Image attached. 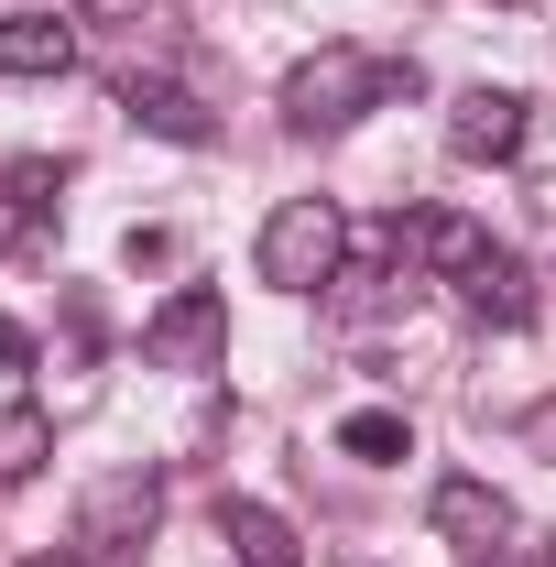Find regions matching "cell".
<instances>
[{"label": "cell", "instance_id": "cell-14", "mask_svg": "<svg viewBox=\"0 0 556 567\" xmlns=\"http://www.w3.org/2000/svg\"><path fill=\"white\" fill-rule=\"evenodd\" d=\"M153 0H66V22H142Z\"/></svg>", "mask_w": 556, "mask_h": 567}, {"label": "cell", "instance_id": "cell-2", "mask_svg": "<svg viewBox=\"0 0 556 567\" xmlns=\"http://www.w3.org/2000/svg\"><path fill=\"white\" fill-rule=\"evenodd\" d=\"M349 274V208L339 197H284L262 218V284L274 295H328Z\"/></svg>", "mask_w": 556, "mask_h": 567}, {"label": "cell", "instance_id": "cell-7", "mask_svg": "<svg viewBox=\"0 0 556 567\" xmlns=\"http://www.w3.org/2000/svg\"><path fill=\"white\" fill-rule=\"evenodd\" d=\"M121 110H132L153 142H186V153H197V142H218V121L175 87V76H132V87H121Z\"/></svg>", "mask_w": 556, "mask_h": 567}, {"label": "cell", "instance_id": "cell-3", "mask_svg": "<svg viewBox=\"0 0 556 567\" xmlns=\"http://www.w3.org/2000/svg\"><path fill=\"white\" fill-rule=\"evenodd\" d=\"M229 350V306H218V284H175L153 317H142V360L153 371H208Z\"/></svg>", "mask_w": 556, "mask_h": 567}, {"label": "cell", "instance_id": "cell-9", "mask_svg": "<svg viewBox=\"0 0 556 567\" xmlns=\"http://www.w3.org/2000/svg\"><path fill=\"white\" fill-rule=\"evenodd\" d=\"M436 535H459V546L481 557V546L513 535V502L491 492V481H447V492H436Z\"/></svg>", "mask_w": 556, "mask_h": 567}, {"label": "cell", "instance_id": "cell-4", "mask_svg": "<svg viewBox=\"0 0 556 567\" xmlns=\"http://www.w3.org/2000/svg\"><path fill=\"white\" fill-rule=\"evenodd\" d=\"M153 513H164V481H153V470H110L99 492L76 502V546H87L99 567H121L142 535H153Z\"/></svg>", "mask_w": 556, "mask_h": 567}, {"label": "cell", "instance_id": "cell-12", "mask_svg": "<svg viewBox=\"0 0 556 567\" xmlns=\"http://www.w3.org/2000/svg\"><path fill=\"white\" fill-rule=\"evenodd\" d=\"M339 458H360V470H393V458H415V425L393 415V404H360V415H339Z\"/></svg>", "mask_w": 556, "mask_h": 567}, {"label": "cell", "instance_id": "cell-6", "mask_svg": "<svg viewBox=\"0 0 556 567\" xmlns=\"http://www.w3.org/2000/svg\"><path fill=\"white\" fill-rule=\"evenodd\" d=\"M66 66H76V22H55V11H11V22H0V87L66 76Z\"/></svg>", "mask_w": 556, "mask_h": 567}, {"label": "cell", "instance_id": "cell-8", "mask_svg": "<svg viewBox=\"0 0 556 567\" xmlns=\"http://www.w3.org/2000/svg\"><path fill=\"white\" fill-rule=\"evenodd\" d=\"M459 306H470V317H491V328H524V317H535V284H524V262H513V251H481V262L459 274Z\"/></svg>", "mask_w": 556, "mask_h": 567}, {"label": "cell", "instance_id": "cell-1", "mask_svg": "<svg viewBox=\"0 0 556 567\" xmlns=\"http://www.w3.org/2000/svg\"><path fill=\"white\" fill-rule=\"evenodd\" d=\"M382 99H393V55H371V44H317V55L284 66V132H349V121L382 110Z\"/></svg>", "mask_w": 556, "mask_h": 567}, {"label": "cell", "instance_id": "cell-11", "mask_svg": "<svg viewBox=\"0 0 556 567\" xmlns=\"http://www.w3.org/2000/svg\"><path fill=\"white\" fill-rule=\"evenodd\" d=\"M44 458H55V415L44 404H0V492H22Z\"/></svg>", "mask_w": 556, "mask_h": 567}, {"label": "cell", "instance_id": "cell-10", "mask_svg": "<svg viewBox=\"0 0 556 567\" xmlns=\"http://www.w3.org/2000/svg\"><path fill=\"white\" fill-rule=\"evenodd\" d=\"M218 535L240 546V567H306V557H295V524H284L274 502H229V513H218Z\"/></svg>", "mask_w": 556, "mask_h": 567}, {"label": "cell", "instance_id": "cell-13", "mask_svg": "<svg viewBox=\"0 0 556 567\" xmlns=\"http://www.w3.org/2000/svg\"><path fill=\"white\" fill-rule=\"evenodd\" d=\"M66 186V164H0V229H33V208Z\"/></svg>", "mask_w": 556, "mask_h": 567}, {"label": "cell", "instance_id": "cell-15", "mask_svg": "<svg viewBox=\"0 0 556 567\" xmlns=\"http://www.w3.org/2000/svg\"><path fill=\"white\" fill-rule=\"evenodd\" d=\"M0 360H11V371H33V328H11V317H0Z\"/></svg>", "mask_w": 556, "mask_h": 567}, {"label": "cell", "instance_id": "cell-5", "mask_svg": "<svg viewBox=\"0 0 556 567\" xmlns=\"http://www.w3.org/2000/svg\"><path fill=\"white\" fill-rule=\"evenodd\" d=\"M447 153H459V164H513V153H524V99H513V87H459Z\"/></svg>", "mask_w": 556, "mask_h": 567}]
</instances>
